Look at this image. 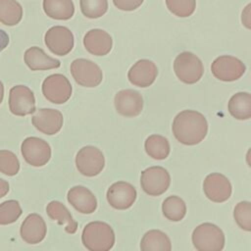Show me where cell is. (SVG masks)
Listing matches in <instances>:
<instances>
[{
    "mask_svg": "<svg viewBox=\"0 0 251 251\" xmlns=\"http://www.w3.org/2000/svg\"><path fill=\"white\" fill-rule=\"evenodd\" d=\"M211 71L213 75L222 81H234L244 75L246 67L238 58L223 55L213 61Z\"/></svg>",
    "mask_w": 251,
    "mask_h": 251,
    "instance_id": "cell-9",
    "label": "cell"
},
{
    "mask_svg": "<svg viewBox=\"0 0 251 251\" xmlns=\"http://www.w3.org/2000/svg\"><path fill=\"white\" fill-rule=\"evenodd\" d=\"M174 71L180 81L186 84H193L201 79L204 74V67L195 54L183 51L176 57Z\"/></svg>",
    "mask_w": 251,
    "mask_h": 251,
    "instance_id": "cell-4",
    "label": "cell"
},
{
    "mask_svg": "<svg viewBox=\"0 0 251 251\" xmlns=\"http://www.w3.org/2000/svg\"><path fill=\"white\" fill-rule=\"evenodd\" d=\"M3 98H4V85H3L2 81L0 80V104L3 101Z\"/></svg>",
    "mask_w": 251,
    "mask_h": 251,
    "instance_id": "cell-38",
    "label": "cell"
},
{
    "mask_svg": "<svg viewBox=\"0 0 251 251\" xmlns=\"http://www.w3.org/2000/svg\"><path fill=\"white\" fill-rule=\"evenodd\" d=\"M82 15L88 19H98L108 10V0H79Z\"/></svg>",
    "mask_w": 251,
    "mask_h": 251,
    "instance_id": "cell-29",
    "label": "cell"
},
{
    "mask_svg": "<svg viewBox=\"0 0 251 251\" xmlns=\"http://www.w3.org/2000/svg\"><path fill=\"white\" fill-rule=\"evenodd\" d=\"M42 6L45 14L53 20L67 21L75 14L72 0H43Z\"/></svg>",
    "mask_w": 251,
    "mask_h": 251,
    "instance_id": "cell-23",
    "label": "cell"
},
{
    "mask_svg": "<svg viewBox=\"0 0 251 251\" xmlns=\"http://www.w3.org/2000/svg\"><path fill=\"white\" fill-rule=\"evenodd\" d=\"M191 238L193 246L198 251H221L226 243L223 230L211 223L197 226L192 232Z\"/></svg>",
    "mask_w": 251,
    "mask_h": 251,
    "instance_id": "cell-3",
    "label": "cell"
},
{
    "mask_svg": "<svg viewBox=\"0 0 251 251\" xmlns=\"http://www.w3.org/2000/svg\"><path fill=\"white\" fill-rule=\"evenodd\" d=\"M228 112L237 120H249L251 117V95L248 92H238L228 101Z\"/></svg>",
    "mask_w": 251,
    "mask_h": 251,
    "instance_id": "cell-25",
    "label": "cell"
},
{
    "mask_svg": "<svg viewBox=\"0 0 251 251\" xmlns=\"http://www.w3.org/2000/svg\"><path fill=\"white\" fill-rule=\"evenodd\" d=\"M73 87L70 80L61 74L48 75L42 82V93L51 103L64 104L72 96Z\"/></svg>",
    "mask_w": 251,
    "mask_h": 251,
    "instance_id": "cell-8",
    "label": "cell"
},
{
    "mask_svg": "<svg viewBox=\"0 0 251 251\" xmlns=\"http://www.w3.org/2000/svg\"><path fill=\"white\" fill-rule=\"evenodd\" d=\"M33 126L40 132L53 135L59 132L63 126L64 118L60 111L49 108L38 109L31 117Z\"/></svg>",
    "mask_w": 251,
    "mask_h": 251,
    "instance_id": "cell-16",
    "label": "cell"
},
{
    "mask_svg": "<svg viewBox=\"0 0 251 251\" xmlns=\"http://www.w3.org/2000/svg\"><path fill=\"white\" fill-rule=\"evenodd\" d=\"M203 191L209 200L222 203L230 197L232 187L226 176L220 173H212L203 181Z\"/></svg>",
    "mask_w": 251,
    "mask_h": 251,
    "instance_id": "cell-13",
    "label": "cell"
},
{
    "mask_svg": "<svg viewBox=\"0 0 251 251\" xmlns=\"http://www.w3.org/2000/svg\"><path fill=\"white\" fill-rule=\"evenodd\" d=\"M23 18V7L16 0H0V23L13 26Z\"/></svg>",
    "mask_w": 251,
    "mask_h": 251,
    "instance_id": "cell-27",
    "label": "cell"
},
{
    "mask_svg": "<svg viewBox=\"0 0 251 251\" xmlns=\"http://www.w3.org/2000/svg\"><path fill=\"white\" fill-rule=\"evenodd\" d=\"M47 227L43 218L38 214H29L23 222L20 229L21 237L28 244L41 242L46 235Z\"/></svg>",
    "mask_w": 251,
    "mask_h": 251,
    "instance_id": "cell-18",
    "label": "cell"
},
{
    "mask_svg": "<svg viewBox=\"0 0 251 251\" xmlns=\"http://www.w3.org/2000/svg\"><path fill=\"white\" fill-rule=\"evenodd\" d=\"M9 44V35L4 30L0 29V52L4 50Z\"/></svg>",
    "mask_w": 251,
    "mask_h": 251,
    "instance_id": "cell-36",
    "label": "cell"
},
{
    "mask_svg": "<svg viewBox=\"0 0 251 251\" xmlns=\"http://www.w3.org/2000/svg\"><path fill=\"white\" fill-rule=\"evenodd\" d=\"M172 130L176 139L181 144L196 145L206 137L208 123L200 112L184 110L175 117Z\"/></svg>",
    "mask_w": 251,
    "mask_h": 251,
    "instance_id": "cell-1",
    "label": "cell"
},
{
    "mask_svg": "<svg viewBox=\"0 0 251 251\" xmlns=\"http://www.w3.org/2000/svg\"><path fill=\"white\" fill-rule=\"evenodd\" d=\"M158 69L156 65L147 59L138 60L127 73V78L131 84L138 87H148L156 79Z\"/></svg>",
    "mask_w": 251,
    "mask_h": 251,
    "instance_id": "cell-17",
    "label": "cell"
},
{
    "mask_svg": "<svg viewBox=\"0 0 251 251\" xmlns=\"http://www.w3.org/2000/svg\"><path fill=\"white\" fill-rule=\"evenodd\" d=\"M241 23L246 28L248 29L251 28V4L250 3L247 4L242 11Z\"/></svg>",
    "mask_w": 251,
    "mask_h": 251,
    "instance_id": "cell-35",
    "label": "cell"
},
{
    "mask_svg": "<svg viewBox=\"0 0 251 251\" xmlns=\"http://www.w3.org/2000/svg\"><path fill=\"white\" fill-rule=\"evenodd\" d=\"M136 189L126 181H117L107 190V201L117 210H126L130 208L136 200Z\"/></svg>",
    "mask_w": 251,
    "mask_h": 251,
    "instance_id": "cell-14",
    "label": "cell"
},
{
    "mask_svg": "<svg viewBox=\"0 0 251 251\" xmlns=\"http://www.w3.org/2000/svg\"><path fill=\"white\" fill-rule=\"evenodd\" d=\"M68 202L81 214H92L97 208L94 194L85 186L75 185L68 191Z\"/></svg>",
    "mask_w": 251,
    "mask_h": 251,
    "instance_id": "cell-20",
    "label": "cell"
},
{
    "mask_svg": "<svg viewBox=\"0 0 251 251\" xmlns=\"http://www.w3.org/2000/svg\"><path fill=\"white\" fill-rule=\"evenodd\" d=\"M114 105L116 111L121 116L132 118L141 113L143 109V98L136 90L123 89L115 95Z\"/></svg>",
    "mask_w": 251,
    "mask_h": 251,
    "instance_id": "cell-15",
    "label": "cell"
},
{
    "mask_svg": "<svg viewBox=\"0 0 251 251\" xmlns=\"http://www.w3.org/2000/svg\"><path fill=\"white\" fill-rule=\"evenodd\" d=\"M170 12L179 18L191 16L196 8V0H166Z\"/></svg>",
    "mask_w": 251,
    "mask_h": 251,
    "instance_id": "cell-31",
    "label": "cell"
},
{
    "mask_svg": "<svg viewBox=\"0 0 251 251\" xmlns=\"http://www.w3.org/2000/svg\"><path fill=\"white\" fill-rule=\"evenodd\" d=\"M143 1L144 0H113V3L119 10L130 12L139 8Z\"/></svg>",
    "mask_w": 251,
    "mask_h": 251,
    "instance_id": "cell-34",
    "label": "cell"
},
{
    "mask_svg": "<svg viewBox=\"0 0 251 251\" xmlns=\"http://www.w3.org/2000/svg\"><path fill=\"white\" fill-rule=\"evenodd\" d=\"M25 65L31 71H45L57 69L61 66V62L55 58L48 56L43 49L37 46L29 47L24 55Z\"/></svg>",
    "mask_w": 251,
    "mask_h": 251,
    "instance_id": "cell-21",
    "label": "cell"
},
{
    "mask_svg": "<svg viewBox=\"0 0 251 251\" xmlns=\"http://www.w3.org/2000/svg\"><path fill=\"white\" fill-rule=\"evenodd\" d=\"M75 166L82 176L92 177L104 169L105 158L97 147L87 145L78 150L75 156Z\"/></svg>",
    "mask_w": 251,
    "mask_h": 251,
    "instance_id": "cell-7",
    "label": "cell"
},
{
    "mask_svg": "<svg viewBox=\"0 0 251 251\" xmlns=\"http://www.w3.org/2000/svg\"><path fill=\"white\" fill-rule=\"evenodd\" d=\"M144 148L149 157L155 160H165L171 151L168 139L160 134L148 136L144 143Z\"/></svg>",
    "mask_w": 251,
    "mask_h": 251,
    "instance_id": "cell-26",
    "label": "cell"
},
{
    "mask_svg": "<svg viewBox=\"0 0 251 251\" xmlns=\"http://www.w3.org/2000/svg\"><path fill=\"white\" fill-rule=\"evenodd\" d=\"M83 45L90 54L105 56L112 50L113 39L107 31L100 28H93L85 33Z\"/></svg>",
    "mask_w": 251,
    "mask_h": 251,
    "instance_id": "cell-19",
    "label": "cell"
},
{
    "mask_svg": "<svg viewBox=\"0 0 251 251\" xmlns=\"http://www.w3.org/2000/svg\"><path fill=\"white\" fill-rule=\"evenodd\" d=\"M46 213L51 220L56 221L61 226H65L66 232L74 234L77 230V223L63 203L56 200L51 201L46 207Z\"/></svg>",
    "mask_w": 251,
    "mask_h": 251,
    "instance_id": "cell-22",
    "label": "cell"
},
{
    "mask_svg": "<svg viewBox=\"0 0 251 251\" xmlns=\"http://www.w3.org/2000/svg\"><path fill=\"white\" fill-rule=\"evenodd\" d=\"M140 249L142 251H171L172 243L165 232L159 229H151L141 238Z\"/></svg>",
    "mask_w": 251,
    "mask_h": 251,
    "instance_id": "cell-24",
    "label": "cell"
},
{
    "mask_svg": "<svg viewBox=\"0 0 251 251\" xmlns=\"http://www.w3.org/2000/svg\"><path fill=\"white\" fill-rule=\"evenodd\" d=\"M9 109L15 116L25 117L35 112V98L30 88L25 85H15L9 92Z\"/></svg>",
    "mask_w": 251,
    "mask_h": 251,
    "instance_id": "cell-11",
    "label": "cell"
},
{
    "mask_svg": "<svg viewBox=\"0 0 251 251\" xmlns=\"http://www.w3.org/2000/svg\"><path fill=\"white\" fill-rule=\"evenodd\" d=\"M23 211L17 200H7L0 204V225H10L15 223L22 215Z\"/></svg>",
    "mask_w": 251,
    "mask_h": 251,
    "instance_id": "cell-30",
    "label": "cell"
},
{
    "mask_svg": "<svg viewBox=\"0 0 251 251\" xmlns=\"http://www.w3.org/2000/svg\"><path fill=\"white\" fill-rule=\"evenodd\" d=\"M70 69L75 81L84 87L98 86L103 79V73L100 67L87 59L74 60Z\"/></svg>",
    "mask_w": 251,
    "mask_h": 251,
    "instance_id": "cell-6",
    "label": "cell"
},
{
    "mask_svg": "<svg viewBox=\"0 0 251 251\" xmlns=\"http://www.w3.org/2000/svg\"><path fill=\"white\" fill-rule=\"evenodd\" d=\"M140 184L146 194L150 196H159L168 190L171 184V176L163 167H149L142 171Z\"/></svg>",
    "mask_w": 251,
    "mask_h": 251,
    "instance_id": "cell-5",
    "label": "cell"
},
{
    "mask_svg": "<svg viewBox=\"0 0 251 251\" xmlns=\"http://www.w3.org/2000/svg\"><path fill=\"white\" fill-rule=\"evenodd\" d=\"M115 239L112 226L100 221L88 223L81 233L82 244L90 251H108L113 248Z\"/></svg>",
    "mask_w": 251,
    "mask_h": 251,
    "instance_id": "cell-2",
    "label": "cell"
},
{
    "mask_svg": "<svg viewBox=\"0 0 251 251\" xmlns=\"http://www.w3.org/2000/svg\"><path fill=\"white\" fill-rule=\"evenodd\" d=\"M162 212L168 220L172 222H179L186 214L185 202L178 196H169L162 204Z\"/></svg>",
    "mask_w": 251,
    "mask_h": 251,
    "instance_id": "cell-28",
    "label": "cell"
},
{
    "mask_svg": "<svg viewBox=\"0 0 251 251\" xmlns=\"http://www.w3.org/2000/svg\"><path fill=\"white\" fill-rule=\"evenodd\" d=\"M22 155L25 161L33 167L46 165L51 158L50 145L39 137H26L21 146Z\"/></svg>",
    "mask_w": 251,
    "mask_h": 251,
    "instance_id": "cell-10",
    "label": "cell"
},
{
    "mask_svg": "<svg viewBox=\"0 0 251 251\" xmlns=\"http://www.w3.org/2000/svg\"><path fill=\"white\" fill-rule=\"evenodd\" d=\"M20 171V162L15 153L9 150H0V173L13 176Z\"/></svg>",
    "mask_w": 251,
    "mask_h": 251,
    "instance_id": "cell-32",
    "label": "cell"
},
{
    "mask_svg": "<svg viewBox=\"0 0 251 251\" xmlns=\"http://www.w3.org/2000/svg\"><path fill=\"white\" fill-rule=\"evenodd\" d=\"M9 192V183L7 180L0 177V199Z\"/></svg>",
    "mask_w": 251,
    "mask_h": 251,
    "instance_id": "cell-37",
    "label": "cell"
},
{
    "mask_svg": "<svg viewBox=\"0 0 251 251\" xmlns=\"http://www.w3.org/2000/svg\"><path fill=\"white\" fill-rule=\"evenodd\" d=\"M47 48L55 55L65 56L69 54L75 44L73 32L66 26L54 25L50 27L44 36Z\"/></svg>",
    "mask_w": 251,
    "mask_h": 251,
    "instance_id": "cell-12",
    "label": "cell"
},
{
    "mask_svg": "<svg viewBox=\"0 0 251 251\" xmlns=\"http://www.w3.org/2000/svg\"><path fill=\"white\" fill-rule=\"evenodd\" d=\"M233 217L240 228L245 231L251 230V204L248 201L239 202L233 211Z\"/></svg>",
    "mask_w": 251,
    "mask_h": 251,
    "instance_id": "cell-33",
    "label": "cell"
}]
</instances>
